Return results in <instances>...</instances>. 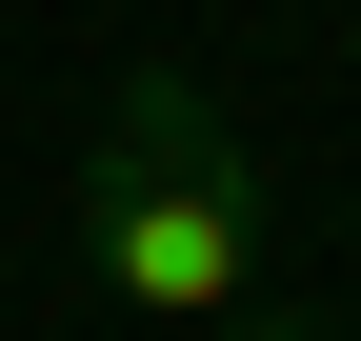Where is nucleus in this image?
<instances>
[{
  "mask_svg": "<svg viewBox=\"0 0 361 341\" xmlns=\"http://www.w3.org/2000/svg\"><path fill=\"white\" fill-rule=\"evenodd\" d=\"M261 261H281V201H261L241 120L180 61H141L101 101V161H80V281H101L121 321H161V341H221L261 302Z\"/></svg>",
  "mask_w": 361,
  "mask_h": 341,
  "instance_id": "f257e3e1",
  "label": "nucleus"
},
{
  "mask_svg": "<svg viewBox=\"0 0 361 341\" xmlns=\"http://www.w3.org/2000/svg\"><path fill=\"white\" fill-rule=\"evenodd\" d=\"M221 341H341V321H301V302H241V321H221Z\"/></svg>",
  "mask_w": 361,
  "mask_h": 341,
  "instance_id": "f03ea898",
  "label": "nucleus"
}]
</instances>
